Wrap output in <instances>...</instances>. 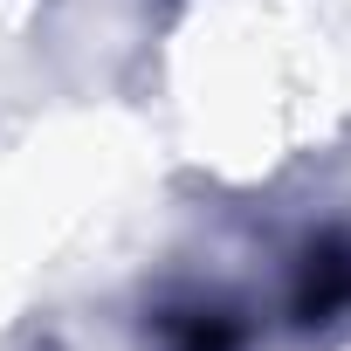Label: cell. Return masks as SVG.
Listing matches in <instances>:
<instances>
[{
  "instance_id": "1",
  "label": "cell",
  "mask_w": 351,
  "mask_h": 351,
  "mask_svg": "<svg viewBox=\"0 0 351 351\" xmlns=\"http://www.w3.org/2000/svg\"><path fill=\"white\" fill-rule=\"evenodd\" d=\"M289 310H296V324H337V317H351V228H330V234H317L296 255Z\"/></svg>"
},
{
  "instance_id": "2",
  "label": "cell",
  "mask_w": 351,
  "mask_h": 351,
  "mask_svg": "<svg viewBox=\"0 0 351 351\" xmlns=\"http://www.w3.org/2000/svg\"><path fill=\"white\" fill-rule=\"evenodd\" d=\"M158 351H248V324L221 296H180L152 317Z\"/></svg>"
}]
</instances>
